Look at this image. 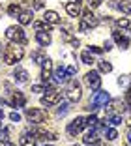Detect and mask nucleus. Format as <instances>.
Listing matches in <instances>:
<instances>
[{
  "instance_id": "13",
  "label": "nucleus",
  "mask_w": 131,
  "mask_h": 146,
  "mask_svg": "<svg viewBox=\"0 0 131 146\" xmlns=\"http://www.w3.org/2000/svg\"><path fill=\"white\" fill-rule=\"evenodd\" d=\"M25 103H26V98L21 94V92H13L11 94V99H9V105L11 107H25Z\"/></svg>"
},
{
  "instance_id": "50",
  "label": "nucleus",
  "mask_w": 131,
  "mask_h": 146,
  "mask_svg": "<svg viewBox=\"0 0 131 146\" xmlns=\"http://www.w3.org/2000/svg\"><path fill=\"white\" fill-rule=\"evenodd\" d=\"M45 146H47V144H45Z\"/></svg>"
},
{
  "instance_id": "48",
  "label": "nucleus",
  "mask_w": 131,
  "mask_h": 146,
  "mask_svg": "<svg viewBox=\"0 0 131 146\" xmlns=\"http://www.w3.org/2000/svg\"><path fill=\"white\" fill-rule=\"evenodd\" d=\"M0 103H2V99H0Z\"/></svg>"
},
{
  "instance_id": "15",
  "label": "nucleus",
  "mask_w": 131,
  "mask_h": 146,
  "mask_svg": "<svg viewBox=\"0 0 131 146\" xmlns=\"http://www.w3.org/2000/svg\"><path fill=\"white\" fill-rule=\"evenodd\" d=\"M53 77H55V81H56V82H62V84H64V82H68V81H69L68 69H66V68H62V66H60V68L56 69L55 73H53Z\"/></svg>"
},
{
  "instance_id": "46",
  "label": "nucleus",
  "mask_w": 131,
  "mask_h": 146,
  "mask_svg": "<svg viewBox=\"0 0 131 146\" xmlns=\"http://www.w3.org/2000/svg\"><path fill=\"white\" fill-rule=\"evenodd\" d=\"M129 125H131V114H129Z\"/></svg>"
},
{
  "instance_id": "8",
  "label": "nucleus",
  "mask_w": 131,
  "mask_h": 146,
  "mask_svg": "<svg viewBox=\"0 0 131 146\" xmlns=\"http://www.w3.org/2000/svg\"><path fill=\"white\" fill-rule=\"evenodd\" d=\"M30 133L34 137V141H55L56 135L51 133V131H45V129H30Z\"/></svg>"
},
{
  "instance_id": "11",
  "label": "nucleus",
  "mask_w": 131,
  "mask_h": 146,
  "mask_svg": "<svg viewBox=\"0 0 131 146\" xmlns=\"http://www.w3.org/2000/svg\"><path fill=\"white\" fill-rule=\"evenodd\" d=\"M112 39L116 41V45H118V47H122V49H127V47H129V39H127V36H124L120 30H114L112 32Z\"/></svg>"
},
{
  "instance_id": "37",
  "label": "nucleus",
  "mask_w": 131,
  "mask_h": 146,
  "mask_svg": "<svg viewBox=\"0 0 131 146\" xmlns=\"http://www.w3.org/2000/svg\"><path fill=\"white\" fill-rule=\"evenodd\" d=\"M66 112H68V103H62V105L58 107V114H60V116H64Z\"/></svg>"
},
{
  "instance_id": "17",
  "label": "nucleus",
  "mask_w": 131,
  "mask_h": 146,
  "mask_svg": "<svg viewBox=\"0 0 131 146\" xmlns=\"http://www.w3.org/2000/svg\"><path fill=\"white\" fill-rule=\"evenodd\" d=\"M43 21H47L49 25H60V15L53 9H47L45 15H43Z\"/></svg>"
},
{
  "instance_id": "40",
  "label": "nucleus",
  "mask_w": 131,
  "mask_h": 146,
  "mask_svg": "<svg viewBox=\"0 0 131 146\" xmlns=\"http://www.w3.org/2000/svg\"><path fill=\"white\" fill-rule=\"evenodd\" d=\"M90 52H94V54H101L103 49H99V47H90Z\"/></svg>"
},
{
  "instance_id": "19",
  "label": "nucleus",
  "mask_w": 131,
  "mask_h": 146,
  "mask_svg": "<svg viewBox=\"0 0 131 146\" xmlns=\"http://www.w3.org/2000/svg\"><path fill=\"white\" fill-rule=\"evenodd\" d=\"M13 79H15L17 82H26L28 81V71L23 69V68H17L15 71H13Z\"/></svg>"
},
{
  "instance_id": "45",
  "label": "nucleus",
  "mask_w": 131,
  "mask_h": 146,
  "mask_svg": "<svg viewBox=\"0 0 131 146\" xmlns=\"http://www.w3.org/2000/svg\"><path fill=\"white\" fill-rule=\"evenodd\" d=\"M2 118H4V112H2V109H0V120H2Z\"/></svg>"
},
{
  "instance_id": "35",
  "label": "nucleus",
  "mask_w": 131,
  "mask_h": 146,
  "mask_svg": "<svg viewBox=\"0 0 131 146\" xmlns=\"http://www.w3.org/2000/svg\"><path fill=\"white\" fill-rule=\"evenodd\" d=\"M101 2H105V0H88V6H90V9H94L97 6H101Z\"/></svg>"
},
{
  "instance_id": "16",
  "label": "nucleus",
  "mask_w": 131,
  "mask_h": 146,
  "mask_svg": "<svg viewBox=\"0 0 131 146\" xmlns=\"http://www.w3.org/2000/svg\"><path fill=\"white\" fill-rule=\"evenodd\" d=\"M82 141H84V144H88V146L90 144H97V142H99V135H97V131L94 127H90V131L84 135Z\"/></svg>"
},
{
  "instance_id": "38",
  "label": "nucleus",
  "mask_w": 131,
  "mask_h": 146,
  "mask_svg": "<svg viewBox=\"0 0 131 146\" xmlns=\"http://www.w3.org/2000/svg\"><path fill=\"white\" fill-rule=\"evenodd\" d=\"M66 69H68V75H69V77H73V75L77 73V68H73V66H68Z\"/></svg>"
},
{
  "instance_id": "44",
  "label": "nucleus",
  "mask_w": 131,
  "mask_h": 146,
  "mask_svg": "<svg viewBox=\"0 0 131 146\" xmlns=\"http://www.w3.org/2000/svg\"><path fill=\"white\" fill-rule=\"evenodd\" d=\"M127 141H129V144H131V129H129V133H127Z\"/></svg>"
},
{
  "instance_id": "6",
  "label": "nucleus",
  "mask_w": 131,
  "mask_h": 146,
  "mask_svg": "<svg viewBox=\"0 0 131 146\" xmlns=\"http://www.w3.org/2000/svg\"><path fill=\"white\" fill-rule=\"evenodd\" d=\"M60 99H62V94L56 90H51L49 94L41 96V105H45V107H53V105H58Z\"/></svg>"
},
{
  "instance_id": "27",
  "label": "nucleus",
  "mask_w": 131,
  "mask_h": 146,
  "mask_svg": "<svg viewBox=\"0 0 131 146\" xmlns=\"http://www.w3.org/2000/svg\"><path fill=\"white\" fill-rule=\"evenodd\" d=\"M97 116L96 114H90L88 118H86V125H88V127H96V124H97Z\"/></svg>"
},
{
  "instance_id": "4",
  "label": "nucleus",
  "mask_w": 131,
  "mask_h": 146,
  "mask_svg": "<svg viewBox=\"0 0 131 146\" xmlns=\"http://www.w3.org/2000/svg\"><path fill=\"white\" fill-rule=\"evenodd\" d=\"M80 96H82L80 84H79L77 81H69L68 90H66V98H68V101H71V103H77V101L80 99Z\"/></svg>"
},
{
  "instance_id": "34",
  "label": "nucleus",
  "mask_w": 131,
  "mask_h": 146,
  "mask_svg": "<svg viewBox=\"0 0 131 146\" xmlns=\"http://www.w3.org/2000/svg\"><path fill=\"white\" fill-rule=\"evenodd\" d=\"M9 120L11 122H21V114H19V112H9Z\"/></svg>"
},
{
  "instance_id": "3",
  "label": "nucleus",
  "mask_w": 131,
  "mask_h": 146,
  "mask_svg": "<svg viewBox=\"0 0 131 146\" xmlns=\"http://www.w3.org/2000/svg\"><path fill=\"white\" fill-rule=\"evenodd\" d=\"M25 114H26V120L34 125H39L47 120V112L41 111V109H26Z\"/></svg>"
},
{
  "instance_id": "39",
  "label": "nucleus",
  "mask_w": 131,
  "mask_h": 146,
  "mask_svg": "<svg viewBox=\"0 0 131 146\" xmlns=\"http://www.w3.org/2000/svg\"><path fill=\"white\" fill-rule=\"evenodd\" d=\"M88 28H90V26L86 25V23H82V21H80V25H79V30H80V32H86Z\"/></svg>"
},
{
  "instance_id": "24",
  "label": "nucleus",
  "mask_w": 131,
  "mask_h": 146,
  "mask_svg": "<svg viewBox=\"0 0 131 146\" xmlns=\"http://www.w3.org/2000/svg\"><path fill=\"white\" fill-rule=\"evenodd\" d=\"M118 9H122V13H126V15H131V2L129 0H122Z\"/></svg>"
},
{
  "instance_id": "29",
  "label": "nucleus",
  "mask_w": 131,
  "mask_h": 146,
  "mask_svg": "<svg viewBox=\"0 0 131 146\" xmlns=\"http://www.w3.org/2000/svg\"><path fill=\"white\" fill-rule=\"evenodd\" d=\"M80 60H82V62H84V64H92V62H94V58H92V54H90V52H82V54H80Z\"/></svg>"
},
{
  "instance_id": "42",
  "label": "nucleus",
  "mask_w": 131,
  "mask_h": 146,
  "mask_svg": "<svg viewBox=\"0 0 131 146\" xmlns=\"http://www.w3.org/2000/svg\"><path fill=\"white\" fill-rule=\"evenodd\" d=\"M126 82H127L126 77H120V79H118V84H126Z\"/></svg>"
},
{
  "instance_id": "9",
  "label": "nucleus",
  "mask_w": 131,
  "mask_h": 146,
  "mask_svg": "<svg viewBox=\"0 0 131 146\" xmlns=\"http://www.w3.org/2000/svg\"><path fill=\"white\" fill-rule=\"evenodd\" d=\"M110 101V96H109V92H105V90H97L96 92V96H94V99H92V103L94 105H97V107H101V105H107Z\"/></svg>"
},
{
  "instance_id": "22",
  "label": "nucleus",
  "mask_w": 131,
  "mask_h": 146,
  "mask_svg": "<svg viewBox=\"0 0 131 146\" xmlns=\"http://www.w3.org/2000/svg\"><path fill=\"white\" fill-rule=\"evenodd\" d=\"M19 23H21L23 26L30 25V23H32V11H23L21 15H19Z\"/></svg>"
},
{
  "instance_id": "36",
  "label": "nucleus",
  "mask_w": 131,
  "mask_h": 146,
  "mask_svg": "<svg viewBox=\"0 0 131 146\" xmlns=\"http://www.w3.org/2000/svg\"><path fill=\"white\" fill-rule=\"evenodd\" d=\"M124 101H126V105H127V107H131V86L127 88V92H126V98H124Z\"/></svg>"
},
{
  "instance_id": "1",
  "label": "nucleus",
  "mask_w": 131,
  "mask_h": 146,
  "mask_svg": "<svg viewBox=\"0 0 131 146\" xmlns=\"http://www.w3.org/2000/svg\"><path fill=\"white\" fill-rule=\"evenodd\" d=\"M23 56H25V49L19 45V43H11L9 47H6L4 54H2V60H4V64H17V62L23 60Z\"/></svg>"
},
{
  "instance_id": "31",
  "label": "nucleus",
  "mask_w": 131,
  "mask_h": 146,
  "mask_svg": "<svg viewBox=\"0 0 131 146\" xmlns=\"http://www.w3.org/2000/svg\"><path fill=\"white\" fill-rule=\"evenodd\" d=\"M118 137V131H116V129H107V141H114V139Z\"/></svg>"
},
{
  "instance_id": "7",
  "label": "nucleus",
  "mask_w": 131,
  "mask_h": 146,
  "mask_svg": "<svg viewBox=\"0 0 131 146\" xmlns=\"http://www.w3.org/2000/svg\"><path fill=\"white\" fill-rule=\"evenodd\" d=\"M86 84H88L92 90H99V88H101V77H99V73L94 71V69L86 73Z\"/></svg>"
},
{
  "instance_id": "14",
  "label": "nucleus",
  "mask_w": 131,
  "mask_h": 146,
  "mask_svg": "<svg viewBox=\"0 0 131 146\" xmlns=\"http://www.w3.org/2000/svg\"><path fill=\"white\" fill-rule=\"evenodd\" d=\"M36 41L41 45V47H47V45H51V34L45 30H38L36 32Z\"/></svg>"
},
{
  "instance_id": "23",
  "label": "nucleus",
  "mask_w": 131,
  "mask_h": 146,
  "mask_svg": "<svg viewBox=\"0 0 131 146\" xmlns=\"http://www.w3.org/2000/svg\"><path fill=\"white\" fill-rule=\"evenodd\" d=\"M97 68H99V71H103V73H110L112 71V66H110L109 62H105V60L97 62Z\"/></svg>"
},
{
  "instance_id": "32",
  "label": "nucleus",
  "mask_w": 131,
  "mask_h": 146,
  "mask_svg": "<svg viewBox=\"0 0 131 146\" xmlns=\"http://www.w3.org/2000/svg\"><path fill=\"white\" fill-rule=\"evenodd\" d=\"M0 142H8V129L6 127L0 129Z\"/></svg>"
},
{
  "instance_id": "33",
  "label": "nucleus",
  "mask_w": 131,
  "mask_h": 146,
  "mask_svg": "<svg viewBox=\"0 0 131 146\" xmlns=\"http://www.w3.org/2000/svg\"><path fill=\"white\" fill-rule=\"evenodd\" d=\"M32 6H34V9H41L45 6V0H32Z\"/></svg>"
},
{
  "instance_id": "10",
  "label": "nucleus",
  "mask_w": 131,
  "mask_h": 146,
  "mask_svg": "<svg viewBox=\"0 0 131 146\" xmlns=\"http://www.w3.org/2000/svg\"><path fill=\"white\" fill-rule=\"evenodd\" d=\"M80 15H82V23H86L90 28H92V26H97V23H99V19L94 15L92 9H84V11L80 13Z\"/></svg>"
},
{
  "instance_id": "12",
  "label": "nucleus",
  "mask_w": 131,
  "mask_h": 146,
  "mask_svg": "<svg viewBox=\"0 0 131 146\" xmlns=\"http://www.w3.org/2000/svg\"><path fill=\"white\" fill-rule=\"evenodd\" d=\"M66 11H68L71 17H79L80 13H82V9H80V2H77V0L68 2V4H66Z\"/></svg>"
},
{
  "instance_id": "25",
  "label": "nucleus",
  "mask_w": 131,
  "mask_h": 146,
  "mask_svg": "<svg viewBox=\"0 0 131 146\" xmlns=\"http://www.w3.org/2000/svg\"><path fill=\"white\" fill-rule=\"evenodd\" d=\"M51 26H53V25H49L47 21H43V23H34V28H36V30H45V32H51Z\"/></svg>"
},
{
  "instance_id": "41",
  "label": "nucleus",
  "mask_w": 131,
  "mask_h": 146,
  "mask_svg": "<svg viewBox=\"0 0 131 146\" xmlns=\"http://www.w3.org/2000/svg\"><path fill=\"white\" fill-rule=\"evenodd\" d=\"M112 49V43L110 41H105V45H103V51H110Z\"/></svg>"
},
{
  "instance_id": "20",
  "label": "nucleus",
  "mask_w": 131,
  "mask_h": 146,
  "mask_svg": "<svg viewBox=\"0 0 131 146\" xmlns=\"http://www.w3.org/2000/svg\"><path fill=\"white\" fill-rule=\"evenodd\" d=\"M19 146H36V141H34V137H32V135L23 133L21 139H19Z\"/></svg>"
},
{
  "instance_id": "2",
  "label": "nucleus",
  "mask_w": 131,
  "mask_h": 146,
  "mask_svg": "<svg viewBox=\"0 0 131 146\" xmlns=\"http://www.w3.org/2000/svg\"><path fill=\"white\" fill-rule=\"evenodd\" d=\"M6 39L11 43H26L23 26H9L8 30H6Z\"/></svg>"
},
{
  "instance_id": "43",
  "label": "nucleus",
  "mask_w": 131,
  "mask_h": 146,
  "mask_svg": "<svg viewBox=\"0 0 131 146\" xmlns=\"http://www.w3.org/2000/svg\"><path fill=\"white\" fill-rule=\"evenodd\" d=\"M4 146H17L15 142H4Z\"/></svg>"
},
{
  "instance_id": "49",
  "label": "nucleus",
  "mask_w": 131,
  "mask_h": 146,
  "mask_svg": "<svg viewBox=\"0 0 131 146\" xmlns=\"http://www.w3.org/2000/svg\"><path fill=\"white\" fill-rule=\"evenodd\" d=\"M75 146H79V144H75Z\"/></svg>"
},
{
  "instance_id": "47",
  "label": "nucleus",
  "mask_w": 131,
  "mask_h": 146,
  "mask_svg": "<svg viewBox=\"0 0 131 146\" xmlns=\"http://www.w3.org/2000/svg\"><path fill=\"white\" fill-rule=\"evenodd\" d=\"M0 129H2V122H0Z\"/></svg>"
},
{
  "instance_id": "30",
  "label": "nucleus",
  "mask_w": 131,
  "mask_h": 146,
  "mask_svg": "<svg viewBox=\"0 0 131 146\" xmlns=\"http://www.w3.org/2000/svg\"><path fill=\"white\" fill-rule=\"evenodd\" d=\"M32 92H36V94H43V92H47V86L45 84H34V86H32Z\"/></svg>"
},
{
  "instance_id": "21",
  "label": "nucleus",
  "mask_w": 131,
  "mask_h": 146,
  "mask_svg": "<svg viewBox=\"0 0 131 146\" xmlns=\"http://www.w3.org/2000/svg\"><path fill=\"white\" fill-rule=\"evenodd\" d=\"M21 13H23V9H21V6H19V4L8 6V15H9V17H19Z\"/></svg>"
},
{
  "instance_id": "18",
  "label": "nucleus",
  "mask_w": 131,
  "mask_h": 146,
  "mask_svg": "<svg viewBox=\"0 0 131 146\" xmlns=\"http://www.w3.org/2000/svg\"><path fill=\"white\" fill-rule=\"evenodd\" d=\"M107 122H109L110 125H118V124H122V112H116V111L107 112Z\"/></svg>"
},
{
  "instance_id": "28",
  "label": "nucleus",
  "mask_w": 131,
  "mask_h": 146,
  "mask_svg": "<svg viewBox=\"0 0 131 146\" xmlns=\"http://www.w3.org/2000/svg\"><path fill=\"white\" fill-rule=\"evenodd\" d=\"M32 58H34V60L38 62V64H43V62L47 60V56L43 54V52H34V54H32Z\"/></svg>"
},
{
  "instance_id": "26",
  "label": "nucleus",
  "mask_w": 131,
  "mask_h": 146,
  "mask_svg": "<svg viewBox=\"0 0 131 146\" xmlns=\"http://www.w3.org/2000/svg\"><path fill=\"white\" fill-rule=\"evenodd\" d=\"M116 26H118V28H124V30H127V28L131 26V23H129V19H127V17H122V19L116 21Z\"/></svg>"
},
{
  "instance_id": "5",
  "label": "nucleus",
  "mask_w": 131,
  "mask_h": 146,
  "mask_svg": "<svg viewBox=\"0 0 131 146\" xmlns=\"http://www.w3.org/2000/svg\"><path fill=\"white\" fill-rule=\"evenodd\" d=\"M84 127H86V118H82V116H77L75 120L69 122V125H68V133H69V135H79Z\"/></svg>"
}]
</instances>
